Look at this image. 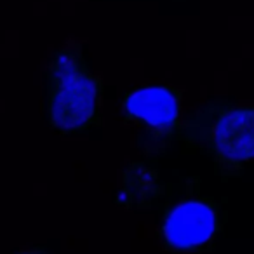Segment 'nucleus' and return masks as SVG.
I'll return each instance as SVG.
<instances>
[{
    "instance_id": "obj_3",
    "label": "nucleus",
    "mask_w": 254,
    "mask_h": 254,
    "mask_svg": "<svg viewBox=\"0 0 254 254\" xmlns=\"http://www.w3.org/2000/svg\"><path fill=\"white\" fill-rule=\"evenodd\" d=\"M183 91L173 85H145L122 99V122L138 127L139 139L150 146H166L180 132Z\"/></svg>"
},
{
    "instance_id": "obj_5",
    "label": "nucleus",
    "mask_w": 254,
    "mask_h": 254,
    "mask_svg": "<svg viewBox=\"0 0 254 254\" xmlns=\"http://www.w3.org/2000/svg\"><path fill=\"white\" fill-rule=\"evenodd\" d=\"M16 254H49L42 249H26V251H18Z\"/></svg>"
},
{
    "instance_id": "obj_1",
    "label": "nucleus",
    "mask_w": 254,
    "mask_h": 254,
    "mask_svg": "<svg viewBox=\"0 0 254 254\" xmlns=\"http://www.w3.org/2000/svg\"><path fill=\"white\" fill-rule=\"evenodd\" d=\"M101 80L91 71L82 46L70 42L53 54L46 71L44 113L54 131L82 134L101 117Z\"/></svg>"
},
{
    "instance_id": "obj_2",
    "label": "nucleus",
    "mask_w": 254,
    "mask_h": 254,
    "mask_svg": "<svg viewBox=\"0 0 254 254\" xmlns=\"http://www.w3.org/2000/svg\"><path fill=\"white\" fill-rule=\"evenodd\" d=\"M205 113L207 122L195 126L205 152L219 174H240L244 166L254 162V105H211Z\"/></svg>"
},
{
    "instance_id": "obj_4",
    "label": "nucleus",
    "mask_w": 254,
    "mask_h": 254,
    "mask_svg": "<svg viewBox=\"0 0 254 254\" xmlns=\"http://www.w3.org/2000/svg\"><path fill=\"white\" fill-rule=\"evenodd\" d=\"M221 230V209L212 198L190 195L164 212L162 247L173 254L202 253Z\"/></svg>"
}]
</instances>
